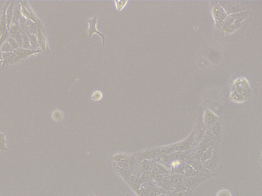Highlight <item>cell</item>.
Here are the masks:
<instances>
[{"instance_id":"6da1fadb","label":"cell","mask_w":262,"mask_h":196,"mask_svg":"<svg viewBox=\"0 0 262 196\" xmlns=\"http://www.w3.org/2000/svg\"><path fill=\"white\" fill-rule=\"evenodd\" d=\"M87 21L89 23V27L88 30L89 37H91L94 33L98 34L99 36H100L102 38V45L103 46H104L106 41L105 34L104 33H101V32L98 31V30H97L96 25L97 23V17L96 16H95L94 17L88 19Z\"/></svg>"},{"instance_id":"7a4b0ae2","label":"cell","mask_w":262,"mask_h":196,"mask_svg":"<svg viewBox=\"0 0 262 196\" xmlns=\"http://www.w3.org/2000/svg\"><path fill=\"white\" fill-rule=\"evenodd\" d=\"M195 141V134L193 133L189 137L184 141L177 144L174 149V151L183 152L189 149Z\"/></svg>"},{"instance_id":"3957f363","label":"cell","mask_w":262,"mask_h":196,"mask_svg":"<svg viewBox=\"0 0 262 196\" xmlns=\"http://www.w3.org/2000/svg\"><path fill=\"white\" fill-rule=\"evenodd\" d=\"M40 52V51H39L30 50H27V49H24V50L17 49L16 50H14L13 52L16 55V57L15 58V59L13 60L11 64L19 62V61L21 60L22 59H23L26 57H27L28 56L30 55L35 53Z\"/></svg>"},{"instance_id":"277c9868","label":"cell","mask_w":262,"mask_h":196,"mask_svg":"<svg viewBox=\"0 0 262 196\" xmlns=\"http://www.w3.org/2000/svg\"><path fill=\"white\" fill-rule=\"evenodd\" d=\"M218 117L211 111L207 110L205 114V121L207 126L211 127L217 122Z\"/></svg>"},{"instance_id":"5b68a950","label":"cell","mask_w":262,"mask_h":196,"mask_svg":"<svg viewBox=\"0 0 262 196\" xmlns=\"http://www.w3.org/2000/svg\"><path fill=\"white\" fill-rule=\"evenodd\" d=\"M157 156L158 155H157V154L156 153L155 151L154 150H149V151H146L141 152L140 153L137 154V157L141 160H143V159H151L152 158L155 157Z\"/></svg>"},{"instance_id":"8992f818","label":"cell","mask_w":262,"mask_h":196,"mask_svg":"<svg viewBox=\"0 0 262 196\" xmlns=\"http://www.w3.org/2000/svg\"><path fill=\"white\" fill-rule=\"evenodd\" d=\"M176 145H174L171 146H167V147H161L159 148H157L154 149L156 153L158 155H164V154H168L171 153L172 152L174 151Z\"/></svg>"},{"instance_id":"52a82bcc","label":"cell","mask_w":262,"mask_h":196,"mask_svg":"<svg viewBox=\"0 0 262 196\" xmlns=\"http://www.w3.org/2000/svg\"><path fill=\"white\" fill-rule=\"evenodd\" d=\"M6 10L4 12H3L2 17L0 21V37L3 32H5L6 29Z\"/></svg>"},{"instance_id":"ba28073f","label":"cell","mask_w":262,"mask_h":196,"mask_svg":"<svg viewBox=\"0 0 262 196\" xmlns=\"http://www.w3.org/2000/svg\"><path fill=\"white\" fill-rule=\"evenodd\" d=\"M64 117L63 112L59 109L54 110L52 114V118L54 121L60 122L62 121Z\"/></svg>"},{"instance_id":"9c48e42d","label":"cell","mask_w":262,"mask_h":196,"mask_svg":"<svg viewBox=\"0 0 262 196\" xmlns=\"http://www.w3.org/2000/svg\"><path fill=\"white\" fill-rule=\"evenodd\" d=\"M200 177L197 176V175L190 177L186 180V185L188 186V187L193 186L200 181Z\"/></svg>"},{"instance_id":"30bf717a","label":"cell","mask_w":262,"mask_h":196,"mask_svg":"<svg viewBox=\"0 0 262 196\" xmlns=\"http://www.w3.org/2000/svg\"><path fill=\"white\" fill-rule=\"evenodd\" d=\"M13 6H14V3L13 2L11 3L10 6L8 7V9L7 11L6 15V23L7 25L9 26H10V24L11 23V21L13 19Z\"/></svg>"},{"instance_id":"8fae6325","label":"cell","mask_w":262,"mask_h":196,"mask_svg":"<svg viewBox=\"0 0 262 196\" xmlns=\"http://www.w3.org/2000/svg\"><path fill=\"white\" fill-rule=\"evenodd\" d=\"M38 41L41 45L42 48L43 50L45 51L46 50V41H45V39L44 38L43 33L40 28H38Z\"/></svg>"},{"instance_id":"7c38bea8","label":"cell","mask_w":262,"mask_h":196,"mask_svg":"<svg viewBox=\"0 0 262 196\" xmlns=\"http://www.w3.org/2000/svg\"><path fill=\"white\" fill-rule=\"evenodd\" d=\"M213 154V150L212 149H208L206 150L205 151L203 152V153L202 154L201 158L202 160L203 161L208 160L209 159H210Z\"/></svg>"},{"instance_id":"4fadbf2b","label":"cell","mask_w":262,"mask_h":196,"mask_svg":"<svg viewBox=\"0 0 262 196\" xmlns=\"http://www.w3.org/2000/svg\"><path fill=\"white\" fill-rule=\"evenodd\" d=\"M102 97H103V94L101 92H100L99 90H95L93 92L91 98L92 100L98 101L101 100Z\"/></svg>"},{"instance_id":"5bb4252c","label":"cell","mask_w":262,"mask_h":196,"mask_svg":"<svg viewBox=\"0 0 262 196\" xmlns=\"http://www.w3.org/2000/svg\"><path fill=\"white\" fill-rule=\"evenodd\" d=\"M5 135L0 133V150L2 151H7L8 149L6 147V141L5 138Z\"/></svg>"},{"instance_id":"9a60e30c","label":"cell","mask_w":262,"mask_h":196,"mask_svg":"<svg viewBox=\"0 0 262 196\" xmlns=\"http://www.w3.org/2000/svg\"><path fill=\"white\" fill-rule=\"evenodd\" d=\"M22 12L23 14L24 15H25L26 17H28V18H29L30 19H32V21H36V19L35 17L33 15L32 13H30V12L25 7H22Z\"/></svg>"},{"instance_id":"2e32d148","label":"cell","mask_w":262,"mask_h":196,"mask_svg":"<svg viewBox=\"0 0 262 196\" xmlns=\"http://www.w3.org/2000/svg\"><path fill=\"white\" fill-rule=\"evenodd\" d=\"M171 159L172 160H176L179 159H182L185 157V154L182 152H176V153L170 154Z\"/></svg>"},{"instance_id":"e0dca14e","label":"cell","mask_w":262,"mask_h":196,"mask_svg":"<svg viewBox=\"0 0 262 196\" xmlns=\"http://www.w3.org/2000/svg\"><path fill=\"white\" fill-rule=\"evenodd\" d=\"M128 2V1H115V4L117 10L118 11L122 10Z\"/></svg>"},{"instance_id":"ac0fdd59","label":"cell","mask_w":262,"mask_h":196,"mask_svg":"<svg viewBox=\"0 0 262 196\" xmlns=\"http://www.w3.org/2000/svg\"><path fill=\"white\" fill-rule=\"evenodd\" d=\"M128 156L126 155V154H116V155H114L112 156V159H113L112 160H114L115 162H118L126 159Z\"/></svg>"},{"instance_id":"d6986e66","label":"cell","mask_w":262,"mask_h":196,"mask_svg":"<svg viewBox=\"0 0 262 196\" xmlns=\"http://www.w3.org/2000/svg\"><path fill=\"white\" fill-rule=\"evenodd\" d=\"M13 50V49L8 42H5L4 43L1 47V51L4 53L11 52Z\"/></svg>"},{"instance_id":"ffe728a7","label":"cell","mask_w":262,"mask_h":196,"mask_svg":"<svg viewBox=\"0 0 262 196\" xmlns=\"http://www.w3.org/2000/svg\"><path fill=\"white\" fill-rule=\"evenodd\" d=\"M216 164H217V159L213 158L211 159V160L206 161L205 164V166L206 168L212 169L215 166Z\"/></svg>"},{"instance_id":"44dd1931","label":"cell","mask_w":262,"mask_h":196,"mask_svg":"<svg viewBox=\"0 0 262 196\" xmlns=\"http://www.w3.org/2000/svg\"><path fill=\"white\" fill-rule=\"evenodd\" d=\"M220 130V127L219 125L217 124V122H216L212 126H211V131L215 135H217L219 134Z\"/></svg>"},{"instance_id":"7402d4cb","label":"cell","mask_w":262,"mask_h":196,"mask_svg":"<svg viewBox=\"0 0 262 196\" xmlns=\"http://www.w3.org/2000/svg\"><path fill=\"white\" fill-rule=\"evenodd\" d=\"M8 43L10 45V46L12 48L13 50H17L18 48H19V45L17 44V41H15V39H13L12 37H10L8 39Z\"/></svg>"},{"instance_id":"603a6c76","label":"cell","mask_w":262,"mask_h":196,"mask_svg":"<svg viewBox=\"0 0 262 196\" xmlns=\"http://www.w3.org/2000/svg\"><path fill=\"white\" fill-rule=\"evenodd\" d=\"M9 36V32L8 30H7L3 32L1 36L0 37V47L4 43V42L6 41L7 39H8Z\"/></svg>"},{"instance_id":"cb8c5ba5","label":"cell","mask_w":262,"mask_h":196,"mask_svg":"<svg viewBox=\"0 0 262 196\" xmlns=\"http://www.w3.org/2000/svg\"><path fill=\"white\" fill-rule=\"evenodd\" d=\"M140 168L141 170H142L143 172H146L150 168V164L147 161H145L141 164Z\"/></svg>"},{"instance_id":"d4e9b609","label":"cell","mask_w":262,"mask_h":196,"mask_svg":"<svg viewBox=\"0 0 262 196\" xmlns=\"http://www.w3.org/2000/svg\"><path fill=\"white\" fill-rule=\"evenodd\" d=\"M196 171L194 170L193 168H188L186 170V176H189V177H192L196 175Z\"/></svg>"},{"instance_id":"484cf974","label":"cell","mask_w":262,"mask_h":196,"mask_svg":"<svg viewBox=\"0 0 262 196\" xmlns=\"http://www.w3.org/2000/svg\"><path fill=\"white\" fill-rule=\"evenodd\" d=\"M217 196H231V194L228 190H222L218 193Z\"/></svg>"},{"instance_id":"4316f807","label":"cell","mask_w":262,"mask_h":196,"mask_svg":"<svg viewBox=\"0 0 262 196\" xmlns=\"http://www.w3.org/2000/svg\"><path fill=\"white\" fill-rule=\"evenodd\" d=\"M30 45L29 41L28 39L27 36L24 37L23 41V47L25 49H29L30 48Z\"/></svg>"},{"instance_id":"83f0119b","label":"cell","mask_w":262,"mask_h":196,"mask_svg":"<svg viewBox=\"0 0 262 196\" xmlns=\"http://www.w3.org/2000/svg\"><path fill=\"white\" fill-rule=\"evenodd\" d=\"M156 166L157 168V170H159L161 173H163V174H168V170L162 165L156 164Z\"/></svg>"},{"instance_id":"f1b7e54d","label":"cell","mask_w":262,"mask_h":196,"mask_svg":"<svg viewBox=\"0 0 262 196\" xmlns=\"http://www.w3.org/2000/svg\"><path fill=\"white\" fill-rule=\"evenodd\" d=\"M192 166H194V168H196L198 170H202L203 166L202 165L197 161H193L190 162Z\"/></svg>"},{"instance_id":"f546056e","label":"cell","mask_w":262,"mask_h":196,"mask_svg":"<svg viewBox=\"0 0 262 196\" xmlns=\"http://www.w3.org/2000/svg\"><path fill=\"white\" fill-rule=\"evenodd\" d=\"M161 159H162L163 161H164V162H170V161L172 160L171 155H170V154H164V155H162Z\"/></svg>"},{"instance_id":"4dcf8cb0","label":"cell","mask_w":262,"mask_h":196,"mask_svg":"<svg viewBox=\"0 0 262 196\" xmlns=\"http://www.w3.org/2000/svg\"><path fill=\"white\" fill-rule=\"evenodd\" d=\"M17 26L16 25L15 23H13L10 27V33L13 36H15V33L17 32Z\"/></svg>"},{"instance_id":"1f68e13d","label":"cell","mask_w":262,"mask_h":196,"mask_svg":"<svg viewBox=\"0 0 262 196\" xmlns=\"http://www.w3.org/2000/svg\"><path fill=\"white\" fill-rule=\"evenodd\" d=\"M180 178L179 177V176H176V175H175L174 176H173L172 177V181L173 182V183H178L179 181H180Z\"/></svg>"},{"instance_id":"d6a6232c","label":"cell","mask_w":262,"mask_h":196,"mask_svg":"<svg viewBox=\"0 0 262 196\" xmlns=\"http://www.w3.org/2000/svg\"><path fill=\"white\" fill-rule=\"evenodd\" d=\"M3 61L2 54L1 53V52H0V64H1V63Z\"/></svg>"},{"instance_id":"836d02e7","label":"cell","mask_w":262,"mask_h":196,"mask_svg":"<svg viewBox=\"0 0 262 196\" xmlns=\"http://www.w3.org/2000/svg\"><path fill=\"white\" fill-rule=\"evenodd\" d=\"M89 196H95V195H94L93 194H91V195H90Z\"/></svg>"},{"instance_id":"e575fe53","label":"cell","mask_w":262,"mask_h":196,"mask_svg":"<svg viewBox=\"0 0 262 196\" xmlns=\"http://www.w3.org/2000/svg\"><path fill=\"white\" fill-rule=\"evenodd\" d=\"M126 196H131V195H130V194H128V195H126Z\"/></svg>"}]
</instances>
